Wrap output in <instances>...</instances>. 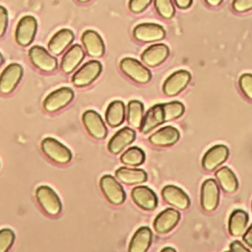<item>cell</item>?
I'll return each instance as SVG.
<instances>
[{"label": "cell", "mask_w": 252, "mask_h": 252, "mask_svg": "<svg viewBox=\"0 0 252 252\" xmlns=\"http://www.w3.org/2000/svg\"><path fill=\"white\" fill-rule=\"evenodd\" d=\"M41 150L47 158L56 163L65 164L72 159L71 151L62 143L51 137L42 140Z\"/></svg>", "instance_id": "obj_1"}, {"label": "cell", "mask_w": 252, "mask_h": 252, "mask_svg": "<svg viewBox=\"0 0 252 252\" xmlns=\"http://www.w3.org/2000/svg\"><path fill=\"white\" fill-rule=\"evenodd\" d=\"M35 197L40 207L49 216H57L61 213V200L52 188L45 185L39 186L35 191Z\"/></svg>", "instance_id": "obj_2"}, {"label": "cell", "mask_w": 252, "mask_h": 252, "mask_svg": "<svg viewBox=\"0 0 252 252\" xmlns=\"http://www.w3.org/2000/svg\"><path fill=\"white\" fill-rule=\"evenodd\" d=\"M119 66L127 77L139 84H146L152 78L151 71L137 59L125 57L120 61Z\"/></svg>", "instance_id": "obj_3"}, {"label": "cell", "mask_w": 252, "mask_h": 252, "mask_svg": "<svg viewBox=\"0 0 252 252\" xmlns=\"http://www.w3.org/2000/svg\"><path fill=\"white\" fill-rule=\"evenodd\" d=\"M101 70L102 66L99 61L90 60L74 73L72 82L76 87H87L100 75Z\"/></svg>", "instance_id": "obj_4"}, {"label": "cell", "mask_w": 252, "mask_h": 252, "mask_svg": "<svg viewBox=\"0 0 252 252\" xmlns=\"http://www.w3.org/2000/svg\"><path fill=\"white\" fill-rule=\"evenodd\" d=\"M37 22L34 17L31 15L24 16L18 22L15 32V38L19 45L28 46L30 45L36 33Z\"/></svg>", "instance_id": "obj_5"}, {"label": "cell", "mask_w": 252, "mask_h": 252, "mask_svg": "<svg viewBox=\"0 0 252 252\" xmlns=\"http://www.w3.org/2000/svg\"><path fill=\"white\" fill-rule=\"evenodd\" d=\"M74 97V92L71 88L63 87L51 92L44 98L42 105L48 112H55L68 105Z\"/></svg>", "instance_id": "obj_6"}, {"label": "cell", "mask_w": 252, "mask_h": 252, "mask_svg": "<svg viewBox=\"0 0 252 252\" xmlns=\"http://www.w3.org/2000/svg\"><path fill=\"white\" fill-rule=\"evenodd\" d=\"M100 189L107 199V201L113 205H121L125 199L126 194L121 184L111 175H103L99 181Z\"/></svg>", "instance_id": "obj_7"}, {"label": "cell", "mask_w": 252, "mask_h": 252, "mask_svg": "<svg viewBox=\"0 0 252 252\" xmlns=\"http://www.w3.org/2000/svg\"><path fill=\"white\" fill-rule=\"evenodd\" d=\"M31 62L39 70L51 72L57 68V59L52 56L44 47L34 45L29 50Z\"/></svg>", "instance_id": "obj_8"}, {"label": "cell", "mask_w": 252, "mask_h": 252, "mask_svg": "<svg viewBox=\"0 0 252 252\" xmlns=\"http://www.w3.org/2000/svg\"><path fill=\"white\" fill-rule=\"evenodd\" d=\"M191 75L186 70H177L169 75L162 86L163 93L168 96H174L182 92L190 83Z\"/></svg>", "instance_id": "obj_9"}, {"label": "cell", "mask_w": 252, "mask_h": 252, "mask_svg": "<svg viewBox=\"0 0 252 252\" xmlns=\"http://www.w3.org/2000/svg\"><path fill=\"white\" fill-rule=\"evenodd\" d=\"M133 35L140 41L153 42L161 40L165 36V31L160 25L155 23H143L134 28Z\"/></svg>", "instance_id": "obj_10"}, {"label": "cell", "mask_w": 252, "mask_h": 252, "mask_svg": "<svg viewBox=\"0 0 252 252\" xmlns=\"http://www.w3.org/2000/svg\"><path fill=\"white\" fill-rule=\"evenodd\" d=\"M83 123L89 134L94 139H104L107 135V128L101 116L94 110L90 109L82 115Z\"/></svg>", "instance_id": "obj_11"}, {"label": "cell", "mask_w": 252, "mask_h": 252, "mask_svg": "<svg viewBox=\"0 0 252 252\" xmlns=\"http://www.w3.org/2000/svg\"><path fill=\"white\" fill-rule=\"evenodd\" d=\"M220 201V189L212 178L205 180L201 187V206L206 212H213L217 209Z\"/></svg>", "instance_id": "obj_12"}, {"label": "cell", "mask_w": 252, "mask_h": 252, "mask_svg": "<svg viewBox=\"0 0 252 252\" xmlns=\"http://www.w3.org/2000/svg\"><path fill=\"white\" fill-rule=\"evenodd\" d=\"M23 76V67L18 63L9 64L1 74L0 91L2 94H7L12 93Z\"/></svg>", "instance_id": "obj_13"}, {"label": "cell", "mask_w": 252, "mask_h": 252, "mask_svg": "<svg viewBox=\"0 0 252 252\" xmlns=\"http://www.w3.org/2000/svg\"><path fill=\"white\" fill-rule=\"evenodd\" d=\"M228 155L229 151L226 146L216 145L205 153L202 158V166L205 170L212 171L224 162L228 158Z\"/></svg>", "instance_id": "obj_14"}, {"label": "cell", "mask_w": 252, "mask_h": 252, "mask_svg": "<svg viewBox=\"0 0 252 252\" xmlns=\"http://www.w3.org/2000/svg\"><path fill=\"white\" fill-rule=\"evenodd\" d=\"M131 197L135 204L143 210L153 211L158 206V197L156 193L147 186H137L133 188Z\"/></svg>", "instance_id": "obj_15"}, {"label": "cell", "mask_w": 252, "mask_h": 252, "mask_svg": "<svg viewBox=\"0 0 252 252\" xmlns=\"http://www.w3.org/2000/svg\"><path fill=\"white\" fill-rule=\"evenodd\" d=\"M161 196L167 204L179 210H185L190 206V199L188 195L177 186H164L163 189L161 190Z\"/></svg>", "instance_id": "obj_16"}, {"label": "cell", "mask_w": 252, "mask_h": 252, "mask_svg": "<svg viewBox=\"0 0 252 252\" xmlns=\"http://www.w3.org/2000/svg\"><path fill=\"white\" fill-rule=\"evenodd\" d=\"M180 213L172 208H167L160 212L154 220V228L158 233L170 231L178 222Z\"/></svg>", "instance_id": "obj_17"}, {"label": "cell", "mask_w": 252, "mask_h": 252, "mask_svg": "<svg viewBox=\"0 0 252 252\" xmlns=\"http://www.w3.org/2000/svg\"><path fill=\"white\" fill-rule=\"evenodd\" d=\"M82 43L92 57H101L104 54V43L101 36L93 30H87L81 36Z\"/></svg>", "instance_id": "obj_18"}, {"label": "cell", "mask_w": 252, "mask_h": 252, "mask_svg": "<svg viewBox=\"0 0 252 252\" xmlns=\"http://www.w3.org/2000/svg\"><path fill=\"white\" fill-rule=\"evenodd\" d=\"M169 55V48L163 43H157L149 46L141 55L142 61L150 67L160 65Z\"/></svg>", "instance_id": "obj_19"}, {"label": "cell", "mask_w": 252, "mask_h": 252, "mask_svg": "<svg viewBox=\"0 0 252 252\" xmlns=\"http://www.w3.org/2000/svg\"><path fill=\"white\" fill-rule=\"evenodd\" d=\"M136 138L135 131L130 127H124L117 131L110 141L108 142L107 149L111 154L117 155L119 154L126 146L130 145L132 142H134Z\"/></svg>", "instance_id": "obj_20"}, {"label": "cell", "mask_w": 252, "mask_h": 252, "mask_svg": "<svg viewBox=\"0 0 252 252\" xmlns=\"http://www.w3.org/2000/svg\"><path fill=\"white\" fill-rule=\"evenodd\" d=\"M180 137L179 131L173 126H164L149 137V141L158 147H168L174 145Z\"/></svg>", "instance_id": "obj_21"}, {"label": "cell", "mask_w": 252, "mask_h": 252, "mask_svg": "<svg viewBox=\"0 0 252 252\" xmlns=\"http://www.w3.org/2000/svg\"><path fill=\"white\" fill-rule=\"evenodd\" d=\"M75 35L69 29H61L56 32L48 42V50L53 55L61 54L74 40Z\"/></svg>", "instance_id": "obj_22"}, {"label": "cell", "mask_w": 252, "mask_h": 252, "mask_svg": "<svg viewBox=\"0 0 252 252\" xmlns=\"http://www.w3.org/2000/svg\"><path fill=\"white\" fill-rule=\"evenodd\" d=\"M153 233L150 227L142 226L132 236L128 252H147L152 243Z\"/></svg>", "instance_id": "obj_23"}, {"label": "cell", "mask_w": 252, "mask_h": 252, "mask_svg": "<svg viewBox=\"0 0 252 252\" xmlns=\"http://www.w3.org/2000/svg\"><path fill=\"white\" fill-rule=\"evenodd\" d=\"M85 57L84 49L79 44L72 45L63 55L61 60V69L64 73L69 74L73 72Z\"/></svg>", "instance_id": "obj_24"}, {"label": "cell", "mask_w": 252, "mask_h": 252, "mask_svg": "<svg viewBox=\"0 0 252 252\" xmlns=\"http://www.w3.org/2000/svg\"><path fill=\"white\" fill-rule=\"evenodd\" d=\"M165 121L164 111L162 104H156L152 106L144 116L140 130L142 133L147 134L157 126L162 124Z\"/></svg>", "instance_id": "obj_25"}, {"label": "cell", "mask_w": 252, "mask_h": 252, "mask_svg": "<svg viewBox=\"0 0 252 252\" xmlns=\"http://www.w3.org/2000/svg\"><path fill=\"white\" fill-rule=\"evenodd\" d=\"M249 217L243 210H234L228 220V231L232 236H242L247 230Z\"/></svg>", "instance_id": "obj_26"}, {"label": "cell", "mask_w": 252, "mask_h": 252, "mask_svg": "<svg viewBox=\"0 0 252 252\" xmlns=\"http://www.w3.org/2000/svg\"><path fill=\"white\" fill-rule=\"evenodd\" d=\"M115 175L117 179L125 184H138L147 181L148 175L145 170L141 168L134 167H119L115 171Z\"/></svg>", "instance_id": "obj_27"}, {"label": "cell", "mask_w": 252, "mask_h": 252, "mask_svg": "<svg viewBox=\"0 0 252 252\" xmlns=\"http://www.w3.org/2000/svg\"><path fill=\"white\" fill-rule=\"evenodd\" d=\"M125 104L121 100L111 101L105 111V119L109 126L117 127L125 120Z\"/></svg>", "instance_id": "obj_28"}, {"label": "cell", "mask_w": 252, "mask_h": 252, "mask_svg": "<svg viewBox=\"0 0 252 252\" xmlns=\"http://www.w3.org/2000/svg\"><path fill=\"white\" fill-rule=\"evenodd\" d=\"M216 177L221 187L226 193H233L238 188V181L233 171L227 166H222L216 172Z\"/></svg>", "instance_id": "obj_29"}, {"label": "cell", "mask_w": 252, "mask_h": 252, "mask_svg": "<svg viewBox=\"0 0 252 252\" xmlns=\"http://www.w3.org/2000/svg\"><path fill=\"white\" fill-rule=\"evenodd\" d=\"M144 119V105L140 100H130L127 106V121L130 126L140 128Z\"/></svg>", "instance_id": "obj_30"}, {"label": "cell", "mask_w": 252, "mask_h": 252, "mask_svg": "<svg viewBox=\"0 0 252 252\" xmlns=\"http://www.w3.org/2000/svg\"><path fill=\"white\" fill-rule=\"evenodd\" d=\"M145 153L139 147H131L127 149L122 156L120 157V160L122 163L131 166L141 165L145 161Z\"/></svg>", "instance_id": "obj_31"}, {"label": "cell", "mask_w": 252, "mask_h": 252, "mask_svg": "<svg viewBox=\"0 0 252 252\" xmlns=\"http://www.w3.org/2000/svg\"><path fill=\"white\" fill-rule=\"evenodd\" d=\"M163 111H164V118L165 121H169L172 119H176L180 117L185 110L184 104L180 101H170L166 103H162Z\"/></svg>", "instance_id": "obj_32"}, {"label": "cell", "mask_w": 252, "mask_h": 252, "mask_svg": "<svg viewBox=\"0 0 252 252\" xmlns=\"http://www.w3.org/2000/svg\"><path fill=\"white\" fill-rule=\"evenodd\" d=\"M155 8L163 19H171L174 16L175 8L172 0H155Z\"/></svg>", "instance_id": "obj_33"}, {"label": "cell", "mask_w": 252, "mask_h": 252, "mask_svg": "<svg viewBox=\"0 0 252 252\" xmlns=\"http://www.w3.org/2000/svg\"><path fill=\"white\" fill-rule=\"evenodd\" d=\"M15 233L10 228H2L0 230V252H7L13 245Z\"/></svg>", "instance_id": "obj_34"}, {"label": "cell", "mask_w": 252, "mask_h": 252, "mask_svg": "<svg viewBox=\"0 0 252 252\" xmlns=\"http://www.w3.org/2000/svg\"><path fill=\"white\" fill-rule=\"evenodd\" d=\"M239 87L243 94L252 100V74H242L239 78Z\"/></svg>", "instance_id": "obj_35"}, {"label": "cell", "mask_w": 252, "mask_h": 252, "mask_svg": "<svg viewBox=\"0 0 252 252\" xmlns=\"http://www.w3.org/2000/svg\"><path fill=\"white\" fill-rule=\"evenodd\" d=\"M152 0H129V9L135 14L142 13L151 4Z\"/></svg>", "instance_id": "obj_36"}, {"label": "cell", "mask_w": 252, "mask_h": 252, "mask_svg": "<svg viewBox=\"0 0 252 252\" xmlns=\"http://www.w3.org/2000/svg\"><path fill=\"white\" fill-rule=\"evenodd\" d=\"M232 8L239 13L250 11L252 10V0H233Z\"/></svg>", "instance_id": "obj_37"}, {"label": "cell", "mask_w": 252, "mask_h": 252, "mask_svg": "<svg viewBox=\"0 0 252 252\" xmlns=\"http://www.w3.org/2000/svg\"><path fill=\"white\" fill-rule=\"evenodd\" d=\"M8 26V12L7 10L1 6L0 7V36H2Z\"/></svg>", "instance_id": "obj_38"}, {"label": "cell", "mask_w": 252, "mask_h": 252, "mask_svg": "<svg viewBox=\"0 0 252 252\" xmlns=\"http://www.w3.org/2000/svg\"><path fill=\"white\" fill-rule=\"evenodd\" d=\"M230 251H232V252H250V250L247 249L238 240H235V241L231 242V244H230Z\"/></svg>", "instance_id": "obj_39"}, {"label": "cell", "mask_w": 252, "mask_h": 252, "mask_svg": "<svg viewBox=\"0 0 252 252\" xmlns=\"http://www.w3.org/2000/svg\"><path fill=\"white\" fill-rule=\"evenodd\" d=\"M243 240H244V242H245L248 246L252 247V225H251L250 227H248V229H247L246 232L244 233V235H243Z\"/></svg>", "instance_id": "obj_40"}, {"label": "cell", "mask_w": 252, "mask_h": 252, "mask_svg": "<svg viewBox=\"0 0 252 252\" xmlns=\"http://www.w3.org/2000/svg\"><path fill=\"white\" fill-rule=\"evenodd\" d=\"M193 0H174L176 6L180 9H187L191 6Z\"/></svg>", "instance_id": "obj_41"}, {"label": "cell", "mask_w": 252, "mask_h": 252, "mask_svg": "<svg viewBox=\"0 0 252 252\" xmlns=\"http://www.w3.org/2000/svg\"><path fill=\"white\" fill-rule=\"evenodd\" d=\"M206 3L212 7H217V6H220L223 0H205Z\"/></svg>", "instance_id": "obj_42"}, {"label": "cell", "mask_w": 252, "mask_h": 252, "mask_svg": "<svg viewBox=\"0 0 252 252\" xmlns=\"http://www.w3.org/2000/svg\"><path fill=\"white\" fill-rule=\"evenodd\" d=\"M160 252H176V251L172 247H164L163 249L160 250Z\"/></svg>", "instance_id": "obj_43"}, {"label": "cell", "mask_w": 252, "mask_h": 252, "mask_svg": "<svg viewBox=\"0 0 252 252\" xmlns=\"http://www.w3.org/2000/svg\"><path fill=\"white\" fill-rule=\"evenodd\" d=\"M79 2H82V3H85V2H89L90 0H78Z\"/></svg>", "instance_id": "obj_44"}, {"label": "cell", "mask_w": 252, "mask_h": 252, "mask_svg": "<svg viewBox=\"0 0 252 252\" xmlns=\"http://www.w3.org/2000/svg\"><path fill=\"white\" fill-rule=\"evenodd\" d=\"M226 252H232V251H226Z\"/></svg>", "instance_id": "obj_45"}]
</instances>
